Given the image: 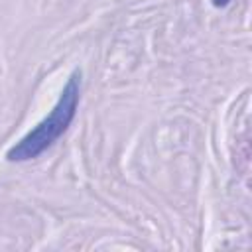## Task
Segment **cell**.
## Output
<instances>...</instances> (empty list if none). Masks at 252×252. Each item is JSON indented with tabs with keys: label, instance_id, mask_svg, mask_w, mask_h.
<instances>
[{
	"label": "cell",
	"instance_id": "7a4b0ae2",
	"mask_svg": "<svg viewBox=\"0 0 252 252\" xmlns=\"http://www.w3.org/2000/svg\"><path fill=\"white\" fill-rule=\"evenodd\" d=\"M211 2H213V6H217V8H224L230 0H211Z\"/></svg>",
	"mask_w": 252,
	"mask_h": 252
},
{
	"label": "cell",
	"instance_id": "6da1fadb",
	"mask_svg": "<svg viewBox=\"0 0 252 252\" xmlns=\"http://www.w3.org/2000/svg\"><path fill=\"white\" fill-rule=\"evenodd\" d=\"M79 100H81V69H75L69 75L51 112L6 152V159L22 163V161L35 159L45 150H49L75 120Z\"/></svg>",
	"mask_w": 252,
	"mask_h": 252
}]
</instances>
